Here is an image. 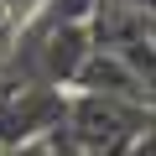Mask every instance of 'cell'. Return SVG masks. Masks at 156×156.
<instances>
[{
  "label": "cell",
  "instance_id": "3",
  "mask_svg": "<svg viewBox=\"0 0 156 156\" xmlns=\"http://www.w3.org/2000/svg\"><path fill=\"white\" fill-rule=\"evenodd\" d=\"M5 156H62V146H57V135L47 130V135H37V140L16 146V151H5Z\"/></svg>",
  "mask_w": 156,
  "mask_h": 156
},
{
  "label": "cell",
  "instance_id": "4",
  "mask_svg": "<svg viewBox=\"0 0 156 156\" xmlns=\"http://www.w3.org/2000/svg\"><path fill=\"white\" fill-rule=\"evenodd\" d=\"M0 5H5V11H11V21L21 26V21H31V16L47 5V0H0Z\"/></svg>",
  "mask_w": 156,
  "mask_h": 156
},
{
  "label": "cell",
  "instance_id": "2",
  "mask_svg": "<svg viewBox=\"0 0 156 156\" xmlns=\"http://www.w3.org/2000/svg\"><path fill=\"white\" fill-rule=\"evenodd\" d=\"M68 115V89L57 83H0V151H16Z\"/></svg>",
  "mask_w": 156,
  "mask_h": 156
},
{
  "label": "cell",
  "instance_id": "1",
  "mask_svg": "<svg viewBox=\"0 0 156 156\" xmlns=\"http://www.w3.org/2000/svg\"><path fill=\"white\" fill-rule=\"evenodd\" d=\"M156 115L146 109V99L130 94H104V89H78L68 94V115L62 130L83 156H130V146L140 140V130H151Z\"/></svg>",
  "mask_w": 156,
  "mask_h": 156
},
{
  "label": "cell",
  "instance_id": "5",
  "mask_svg": "<svg viewBox=\"0 0 156 156\" xmlns=\"http://www.w3.org/2000/svg\"><path fill=\"white\" fill-rule=\"evenodd\" d=\"M0 156H5V151H0Z\"/></svg>",
  "mask_w": 156,
  "mask_h": 156
}]
</instances>
